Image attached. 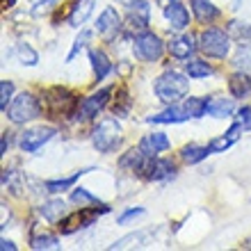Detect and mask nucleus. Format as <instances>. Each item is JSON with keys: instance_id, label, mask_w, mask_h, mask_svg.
<instances>
[{"instance_id": "f257e3e1", "label": "nucleus", "mask_w": 251, "mask_h": 251, "mask_svg": "<svg viewBox=\"0 0 251 251\" xmlns=\"http://www.w3.org/2000/svg\"><path fill=\"white\" fill-rule=\"evenodd\" d=\"M153 89H155V96H158L160 100H165V103L174 105V103H178V100L187 94V89H190V80L178 71H165L158 80H155Z\"/></svg>"}, {"instance_id": "f03ea898", "label": "nucleus", "mask_w": 251, "mask_h": 251, "mask_svg": "<svg viewBox=\"0 0 251 251\" xmlns=\"http://www.w3.org/2000/svg\"><path fill=\"white\" fill-rule=\"evenodd\" d=\"M78 99L66 87H50L44 92V107L50 117H71L78 112Z\"/></svg>"}, {"instance_id": "7ed1b4c3", "label": "nucleus", "mask_w": 251, "mask_h": 251, "mask_svg": "<svg viewBox=\"0 0 251 251\" xmlns=\"http://www.w3.org/2000/svg\"><path fill=\"white\" fill-rule=\"evenodd\" d=\"M110 208L105 203H94V205H80V210L66 215L64 219H60V233L64 235H71V233L80 231V228H87L92 226L100 215H107Z\"/></svg>"}, {"instance_id": "20e7f679", "label": "nucleus", "mask_w": 251, "mask_h": 251, "mask_svg": "<svg viewBox=\"0 0 251 251\" xmlns=\"http://www.w3.org/2000/svg\"><path fill=\"white\" fill-rule=\"evenodd\" d=\"M5 114L9 117L12 124H25V121H32V119L39 117L41 105H39V100L34 99V94L23 92L9 103V107H7Z\"/></svg>"}, {"instance_id": "39448f33", "label": "nucleus", "mask_w": 251, "mask_h": 251, "mask_svg": "<svg viewBox=\"0 0 251 251\" xmlns=\"http://www.w3.org/2000/svg\"><path fill=\"white\" fill-rule=\"evenodd\" d=\"M92 144L99 153H112L121 144V126L114 119H103L94 128Z\"/></svg>"}, {"instance_id": "423d86ee", "label": "nucleus", "mask_w": 251, "mask_h": 251, "mask_svg": "<svg viewBox=\"0 0 251 251\" xmlns=\"http://www.w3.org/2000/svg\"><path fill=\"white\" fill-rule=\"evenodd\" d=\"M199 48L203 50L208 57H217V60H224L228 50H231V39L228 34L222 32V30H215V27H208L199 34Z\"/></svg>"}, {"instance_id": "0eeeda50", "label": "nucleus", "mask_w": 251, "mask_h": 251, "mask_svg": "<svg viewBox=\"0 0 251 251\" xmlns=\"http://www.w3.org/2000/svg\"><path fill=\"white\" fill-rule=\"evenodd\" d=\"M132 50L142 62H158L165 53V44L160 39L158 34L153 32H139L135 37V44H132Z\"/></svg>"}, {"instance_id": "6e6552de", "label": "nucleus", "mask_w": 251, "mask_h": 251, "mask_svg": "<svg viewBox=\"0 0 251 251\" xmlns=\"http://www.w3.org/2000/svg\"><path fill=\"white\" fill-rule=\"evenodd\" d=\"M174 172H176V165H174L169 158H158V155H146L144 165L139 169V176L146 180H165L172 178Z\"/></svg>"}, {"instance_id": "1a4fd4ad", "label": "nucleus", "mask_w": 251, "mask_h": 251, "mask_svg": "<svg viewBox=\"0 0 251 251\" xmlns=\"http://www.w3.org/2000/svg\"><path fill=\"white\" fill-rule=\"evenodd\" d=\"M55 132L57 130L50 128V126H37V128H30V130H25L23 135H21L19 144L25 153H34V151H39L46 142H50Z\"/></svg>"}, {"instance_id": "9d476101", "label": "nucleus", "mask_w": 251, "mask_h": 251, "mask_svg": "<svg viewBox=\"0 0 251 251\" xmlns=\"http://www.w3.org/2000/svg\"><path fill=\"white\" fill-rule=\"evenodd\" d=\"M110 94H112V87H105V89H100V92L92 94L89 99H85L82 103L78 105V119H94L96 114L107 105V99H110Z\"/></svg>"}, {"instance_id": "9b49d317", "label": "nucleus", "mask_w": 251, "mask_h": 251, "mask_svg": "<svg viewBox=\"0 0 251 251\" xmlns=\"http://www.w3.org/2000/svg\"><path fill=\"white\" fill-rule=\"evenodd\" d=\"M119 30H121V16L117 14L114 7H105V9L100 12L99 21H96V32L105 41H112Z\"/></svg>"}, {"instance_id": "f8f14e48", "label": "nucleus", "mask_w": 251, "mask_h": 251, "mask_svg": "<svg viewBox=\"0 0 251 251\" xmlns=\"http://www.w3.org/2000/svg\"><path fill=\"white\" fill-rule=\"evenodd\" d=\"M149 16H151V5L146 0H135L128 5V27L132 32H144L149 25Z\"/></svg>"}, {"instance_id": "ddd939ff", "label": "nucleus", "mask_w": 251, "mask_h": 251, "mask_svg": "<svg viewBox=\"0 0 251 251\" xmlns=\"http://www.w3.org/2000/svg\"><path fill=\"white\" fill-rule=\"evenodd\" d=\"M165 19L172 23L174 30H185L187 23H190V12L180 5L178 0H172L165 5Z\"/></svg>"}, {"instance_id": "4468645a", "label": "nucleus", "mask_w": 251, "mask_h": 251, "mask_svg": "<svg viewBox=\"0 0 251 251\" xmlns=\"http://www.w3.org/2000/svg\"><path fill=\"white\" fill-rule=\"evenodd\" d=\"M169 146H172V142H169V137H167L165 132H151V135H146V137L139 142V149H142L149 158L167 151Z\"/></svg>"}, {"instance_id": "2eb2a0df", "label": "nucleus", "mask_w": 251, "mask_h": 251, "mask_svg": "<svg viewBox=\"0 0 251 251\" xmlns=\"http://www.w3.org/2000/svg\"><path fill=\"white\" fill-rule=\"evenodd\" d=\"M167 48H169L172 57H176V60H190V55L197 50V46H194V39H192V37H187V34L174 37V39L167 44Z\"/></svg>"}, {"instance_id": "dca6fc26", "label": "nucleus", "mask_w": 251, "mask_h": 251, "mask_svg": "<svg viewBox=\"0 0 251 251\" xmlns=\"http://www.w3.org/2000/svg\"><path fill=\"white\" fill-rule=\"evenodd\" d=\"M240 130H242V126L235 121V124L228 128V132H224L222 137H215L208 144V149H210V153H224L226 149H231L235 142H238V137H240Z\"/></svg>"}, {"instance_id": "f3484780", "label": "nucleus", "mask_w": 251, "mask_h": 251, "mask_svg": "<svg viewBox=\"0 0 251 251\" xmlns=\"http://www.w3.org/2000/svg\"><path fill=\"white\" fill-rule=\"evenodd\" d=\"M228 92H231L233 99H245L251 94V75L245 71L233 73L228 78Z\"/></svg>"}, {"instance_id": "a211bd4d", "label": "nucleus", "mask_w": 251, "mask_h": 251, "mask_svg": "<svg viewBox=\"0 0 251 251\" xmlns=\"http://www.w3.org/2000/svg\"><path fill=\"white\" fill-rule=\"evenodd\" d=\"M89 60H92L94 75H96V80H105L107 75H110V71H112V62H110V57H107L103 50H96V48H92V50H89Z\"/></svg>"}, {"instance_id": "6ab92c4d", "label": "nucleus", "mask_w": 251, "mask_h": 251, "mask_svg": "<svg viewBox=\"0 0 251 251\" xmlns=\"http://www.w3.org/2000/svg\"><path fill=\"white\" fill-rule=\"evenodd\" d=\"M190 5L199 23H210V21H215L219 16V9L212 5L210 0H190Z\"/></svg>"}, {"instance_id": "aec40b11", "label": "nucleus", "mask_w": 251, "mask_h": 251, "mask_svg": "<svg viewBox=\"0 0 251 251\" xmlns=\"http://www.w3.org/2000/svg\"><path fill=\"white\" fill-rule=\"evenodd\" d=\"M185 119H190L185 112V107L174 105V107H169V110H165V112L149 117L146 121H149V124H180V121H185Z\"/></svg>"}, {"instance_id": "412c9836", "label": "nucleus", "mask_w": 251, "mask_h": 251, "mask_svg": "<svg viewBox=\"0 0 251 251\" xmlns=\"http://www.w3.org/2000/svg\"><path fill=\"white\" fill-rule=\"evenodd\" d=\"M39 212L46 222H60V219L66 217V203L62 199H50V201H46L41 205Z\"/></svg>"}, {"instance_id": "4be33fe9", "label": "nucleus", "mask_w": 251, "mask_h": 251, "mask_svg": "<svg viewBox=\"0 0 251 251\" xmlns=\"http://www.w3.org/2000/svg\"><path fill=\"white\" fill-rule=\"evenodd\" d=\"M89 172H94L92 167H87V169H80V172H75L73 176H69V178H62V180H46V183H44V187H46L48 194H60V192H64V190H69V187H73V185H75V180H78L80 176H85V174H89Z\"/></svg>"}, {"instance_id": "5701e85b", "label": "nucleus", "mask_w": 251, "mask_h": 251, "mask_svg": "<svg viewBox=\"0 0 251 251\" xmlns=\"http://www.w3.org/2000/svg\"><path fill=\"white\" fill-rule=\"evenodd\" d=\"M233 112H235L233 99H210L208 100V110H205V114H210V117H215V119L231 117Z\"/></svg>"}, {"instance_id": "b1692460", "label": "nucleus", "mask_w": 251, "mask_h": 251, "mask_svg": "<svg viewBox=\"0 0 251 251\" xmlns=\"http://www.w3.org/2000/svg\"><path fill=\"white\" fill-rule=\"evenodd\" d=\"M94 5H96V0H80V5L73 7L71 16H69V23H71L73 27H80L89 19V14L94 12Z\"/></svg>"}, {"instance_id": "393cba45", "label": "nucleus", "mask_w": 251, "mask_h": 251, "mask_svg": "<svg viewBox=\"0 0 251 251\" xmlns=\"http://www.w3.org/2000/svg\"><path fill=\"white\" fill-rule=\"evenodd\" d=\"M144 160H146V153L137 146V149H130L126 155H121L119 167L121 169H130V172H139L142 165H144Z\"/></svg>"}, {"instance_id": "a878e982", "label": "nucleus", "mask_w": 251, "mask_h": 251, "mask_svg": "<svg viewBox=\"0 0 251 251\" xmlns=\"http://www.w3.org/2000/svg\"><path fill=\"white\" fill-rule=\"evenodd\" d=\"M208 155H210V149L208 146H199V144H190L180 151V158L185 160L187 165H197V162H201Z\"/></svg>"}, {"instance_id": "bb28decb", "label": "nucleus", "mask_w": 251, "mask_h": 251, "mask_svg": "<svg viewBox=\"0 0 251 251\" xmlns=\"http://www.w3.org/2000/svg\"><path fill=\"white\" fill-rule=\"evenodd\" d=\"M30 247H32L34 251H41V249H60V240H57V235H53V233H39V235H32L30 238Z\"/></svg>"}, {"instance_id": "cd10ccee", "label": "nucleus", "mask_w": 251, "mask_h": 251, "mask_svg": "<svg viewBox=\"0 0 251 251\" xmlns=\"http://www.w3.org/2000/svg\"><path fill=\"white\" fill-rule=\"evenodd\" d=\"M185 71H187L190 78L199 80V78H208V75H212V66L203 60H192V62H187Z\"/></svg>"}, {"instance_id": "c85d7f7f", "label": "nucleus", "mask_w": 251, "mask_h": 251, "mask_svg": "<svg viewBox=\"0 0 251 251\" xmlns=\"http://www.w3.org/2000/svg\"><path fill=\"white\" fill-rule=\"evenodd\" d=\"M185 107V112L190 119H199V117H203L205 110H208V99H187L183 103Z\"/></svg>"}, {"instance_id": "c756f323", "label": "nucleus", "mask_w": 251, "mask_h": 251, "mask_svg": "<svg viewBox=\"0 0 251 251\" xmlns=\"http://www.w3.org/2000/svg\"><path fill=\"white\" fill-rule=\"evenodd\" d=\"M16 57H19L23 64H27V66H34L37 62H39V55L34 53L27 44H16Z\"/></svg>"}, {"instance_id": "7c9ffc66", "label": "nucleus", "mask_w": 251, "mask_h": 251, "mask_svg": "<svg viewBox=\"0 0 251 251\" xmlns=\"http://www.w3.org/2000/svg\"><path fill=\"white\" fill-rule=\"evenodd\" d=\"M71 201H73V203H78V205H94V203H99V199L94 197L92 192H87L85 187H75V190L71 192Z\"/></svg>"}, {"instance_id": "2f4dec72", "label": "nucleus", "mask_w": 251, "mask_h": 251, "mask_svg": "<svg viewBox=\"0 0 251 251\" xmlns=\"http://www.w3.org/2000/svg\"><path fill=\"white\" fill-rule=\"evenodd\" d=\"M12 96H14V82L12 80H2V82H0V110H2V112H7L9 103L14 100Z\"/></svg>"}, {"instance_id": "473e14b6", "label": "nucleus", "mask_w": 251, "mask_h": 251, "mask_svg": "<svg viewBox=\"0 0 251 251\" xmlns=\"http://www.w3.org/2000/svg\"><path fill=\"white\" fill-rule=\"evenodd\" d=\"M146 235H149V233H146V231H139V233H130V235H128V238H121L119 242H114V245L110 247V249H124V247L128 245V242H135V245H142V242H144V240H146Z\"/></svg>"}, {"instance_id": "72a5a7b5", "label": "nucleus", "mask_w": 251, "mask_h": 251, "mask_svg": "<svg viewBox=\"0 0 251 251\" xmlns=\"http://www.w3.org/2000/svg\"><path fill=\"white\" fill-rule=\"evenodd\" d=\"M130 110V96L126 89H119V99L114 100V114H128Z\"/></svg>"}, {"instance_id": "f704fd0d", "label": "nucleus", "mask_w": 251, "mask_h": 251, "mask_svg": "<svg viewBox=\"0 0 251 251\" xmlns=\"http://www.w3.org/2000/svg\"><path fill=\"white\" fill-rule=\"evenodd\" d=\"M89 37H92V34L87 32V30H82V32H80V37L75 39V44H73V48H71V53H69V57H66V62H71L73 57L78 55L80 48H85V44H87V39H89Z\"/></svg>"}, {"instance_id": "c9c22d12", "label": "nucleus", "mask_w": 251, "mask_h": 251, "mask_svg": "<svg viewBox=\"0 0 251 251\" xmlns=\"http://www.w3.org/2000/svg\"><path fill=\"white\" fill-rule=\"evenodd\" d=\"M235 121H238L245 130H249V128H251V107H240V110H238V119H235Z\"/></svg>"}, {"instance_id": "e433bc0d", "label": "nucleus", "mask_w": 251, "mask_h": 251, "mask_svg": "<svg viewBox=\"0 0 251 251\" xmlns=\"http://www.w3.org/2000/svg\"><path fill=\"white\" fill-rule=\"evenodd\" d=\"M142 215H144V208H132V210L124 212V215H121V217L117 219V222H119V224H128L130 219H135V217H142Z\"/></svg>"}, {"instance_id": "4c0bfd02", "label": "nucleus", "mask_w": 251, "mask_h": 251, "mask_svg": "<svg viewBox=\"0 0 251 251\" xmlns=\"http://www.w3.org/2000/svg\"><path fill=\"white\" fill-rule=\"evenodd\" d=\"M0 249H2V251H7V249L14 251V249H16V245H14L12 240H5V238H2V240H0Z\"/></svg>"}, {"instance_id": "58836bf2", "label": "nucleus", "mask_w": 251, "mask_h": 251, "mask_svg": "<svg viewBox=\"0 0 251 251\" xmlns=\"http://www.w3.org/2000/svg\"><path fill=\"white\" fill-rule=\"evenodd\" d=\"M7 149H9V137H7V132H5V135H2V144H0V153L5 155Z\"/></svg>"}, {"instance_id": "ea45409f", "label": "nucleus", "mask_w": 251, "mask_h": 251, "mask_svg": "<svg viewBox=\"0 0 251 251\" xmlns=\"http://www.w3.org/2000/svg\"><path fill=\"white\" fill-rule=\"evenodd\" d=\"M2 5H5V9H9L14 5V0H2Z\"/></svg>"}, {"instance_id": "a19ab883", "label": "nucleus", "mask_w": 251, "mask_h": 251, "mask_svg": "<svg viewBox=\"0 0 251 251\" xmlns=\"http://www.w3.org/2000/svg\"><path fill=\"white\" fill-rule=\"evenodd\" d=\"M119 2H121V5H126V7H128V5H130V2H135V0H119Z\"/></svg>"}]
</instances>
